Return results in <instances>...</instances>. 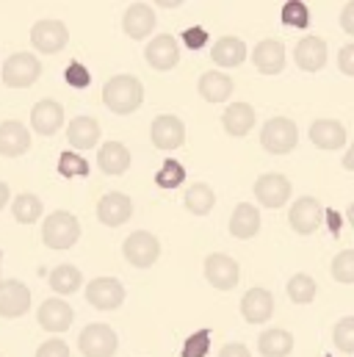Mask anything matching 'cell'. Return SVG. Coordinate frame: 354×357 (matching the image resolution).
Instances as JSON below:
<instances>
[{
    "label": "cell",
    "instance_id": "cell-1",
    "mask_svg": "<svg viewBox=\"0 0 354 357\" xmlns=\"http://www.w3.org/2000/svg\"><path fill=\"white\" fill-rule=\"evenodd\" d=\"M102 102H105L108 111H114L119 116H128V114H133V111L141 108V102H144V86L133 75H114L102 86Z\"/></svg>",
    "mask_w": 354,
    "mask_h": 357
},
{
    "label": "cell",
    "instance_id": "cell-2",
    "mask_svg": "<svg viewBox=\"0 0 354 357\" xmlns=\"http://www.w3.org/2000/svg\"><path fill=\"white\" fill-rule=\"evenodd\" d=\"M81 238V225L72 213L67 211H56L45 219V227H42V241L45 247L50 250H70L75 241Z\"/></svg>",
    "mask_w": 354,
    "mask_h": 357
},
{
    "label": "cell",
    "instance_id": "cell-3",
    "mask_svg": "<svg viewBox=\"0 0 354 357\" xmlns=\"http://www.w3.org/2000/svg\"><path fill=\"white\" fill-rule=\"evenodd\" d=\"M42 61L33 53H14L3 61V84L8 89H28L39 81Z\"/></svg>",
    "mask_w": 354,
    "mask_h": 357
},
{
    "label": "cell",
    "instance_id": "cell-4",
    "mask_svg": "<svg viewBox=\"0 0 354 357\" xmlns=\"http://www.w3.org/2000/svg\"><path fill=\"white\" fill-rule=\"evenodd\" d=\"M296 142H299V128H296V122L288 119V116H274V119H268L263 125V130H261V144H263L266 153H271V155H285V153H291V150L296 147Z\"/></svg>",
    "mask_w": 354,
    "mask_h": 357
},
{
    "label": "cell",
    "instance_id": "cell-5",
    "mask_svg": "<svg viewBox=\"0 0 354 357\" xmlns=\"http://www.w3.org/2000/svg\"><path fill=\"white\" fill-rule=\"evenodd\" d=\"M122 255L128 258V264L136 268H150L158 264L161 258V241L147 233V230H139V233H130L122 244Z\"/></svg>",
    "mask_w": 354,
    "mask_h": 357
},
{
    "label": "cell",
    "instance_id": "cell-6",
    "mask_svg": "<svg viewBox=\"0 0 354 357\" xmlns=\"http://www.w3.org/2000/svg\"><path fill=\"white\" fill-rule=\"evenodd\" d=\"M116 347L119 338L108 324H86L78 335V349L84 357H114Z\"/></svg>",
    "mask_w": 354,
    "mask_h": 357
},
{
    "label": "cell",
    "instance_id": "cell-7",
    "mask_svg": "<svg viewBox=\"0 0 354 357\" xmlns=\"http://www.w3.org/2000/svg\"><path fill=\"white\" fill-rule=\"evenodd\" d=\"M67 42H70V31L61 20H39L31 28V45L45 56H53V53L64 50Z\"/></svg>",
    "mask_w": 354,
    "mask_h": 357
},
{
    "label": "cell",
    "instance_id": "cell-8",
    "mask_svg": "<svg viewBox=\"0 0 354 357\" xmlns=\"http://www.w3.org/2000/svg\"><path fill=\"white\" fill-rule=\"evenodd\" d=\"M288 219H291V227H293L296 233L313 236V233L321 227V222H324V208H321V202H318L316 197H299V199L291 205Z\"/></svg>",
    "mask_w": 354,
    "mask_h": 357
},
{
    "label": "cell",
    "instance_id": "cell-9",
    "mask_svg": "<svg viewBox=\"0 0 354 357\" xmlns=\"http://www.w3.org/2000/svg\"><path fill=\"white\" fill-rule=\"evenodd\" d=\"M86 302L97 310H116L125 302V288L114 277H97L86 285Z\"/></svg>",
    "mask_w": 354,
    "mask_h": 357
},
{
    "label": "cell",
    "instance_id": "cell-10",
    "mask_svg": "<svg viewBox=\"0 0 354 357\" xmlns=\"http://www.w3.org/2000/svg\"><path fill=\"white\" fill-rule=\"evenodd\" d=\"M150 139L158 150H177V147L185 144V125L175 114H161V116L153 119Z\"/></svg>",
    "mask_w": 354,
    "mask_h": 357
},
{
    "label": "cell",
    "instance_id": "cell-11",
    "mask_svg": "<svg viewBox=\"0 0 354 357\" xmlns=\"http://www.w3.org/2000/svg\"><path fill=\"white\" fill-rule=\"evenodd\" d=\"M205 277L213 288L219 291H233L241 280V268L238 264L230 258V255H222V252H213L205 258Z\"/></svg>",
    "mask_w": 354,
    "mask_h": 357
},
{
    "label": "cell",
    "instance_id": "cell-12",
    "mask_svg": "<svg viewBox=\"0 0 354 357\" xmlns=\"http://www.w3.org/2000/svg\"><path fill=\"white\" fill-rule=\"evenodd\" d=\"M130 216H133V199L128 194L111 191V194H102L100 197V202H97V219L105 227H122Z\"/></svg>",
    "mask_w": 354,
    "mask_h": 357
},
{
    "label": "cell",
    "instance_id": "cell-13",
    "mask_svg": "<svg viewBox=\"0 0 354 357\" xmlns=\"http://www.w3.org/2000/svg\"><path fill=\"white\" fill-rule=\"evenodd\" d=\"M31 310V291L20 280H0V316L20 319Z\"/></svg>",
    "mask_w": 354,
    "mask_h": 357
},
{
    "label": "cell",
    "instance_id": "cell-14",
    "mask_svg": "<svg viewBox=\"0 0 354 357\" xmlns=\"http://www.w3.org/2000/svg\"><path fill=\"white\" fill-rule=\"evenodd\" d=\"M291 180L285 178V175H279V172H268V175H261V178L255 180V197H258V202L263 205V208H282L285 202H288V197H291Z\"/></svg>",
    "mask_w": 354,
    "mask_h": 357
},
{
    "label": "cell",
    "instance_id": "cell-15",
    "mask_svg": "<svg viewBox=\"0 0 354 357\" xmlns=\"http://www.w3.org/2000/svg\"><path fill=\"white\" fill-rule=\"evenodd\" d=\"M155 22H158V17H155V8L153 6H147V3H130L125 8V17H122V31L133 42H139V39H147L155 31Z\"/></svg>",
    "mask_w": 354,
    "mask_h": 357
},
{
    "label": "cell",
    "instance_id": "cell-16",
    "mask_svg": "<svg viewBox=\"0 0 354 357\" xmlns=\"http://www.w3.org/2000/svg\"><path fill=\"white\" fill-rule=\"evenodd\" d=\"M144 59H147V64H150L153 70H158V73H169L172 67H177V61H180L177 39L172 36V33H161V36H155V39L147 45Z\"/></svg>",
    "mask_w": 354,
    "mask_h": 357
},
{
    "label": "cell",
    "instance_id": "cell-17",
    "mask_svg": "<svg viewBox=\"0 0 354 357\" xmlns=\"http://www.w3.org/2000/svg\"><path fill=\"white\" fill-rule=\"evenodd\" d=\"M28 150H31V130L22 122H17V119L0 122V155L20 158Z\"/></svg>",
    "mask_w": 354,
    "mask_h": 357
},
{
    "label": "cell",
    "instance_id": "cell-18",
    "mask_svg": "<svg viewBox=\"0 0 354 357\" xmlns=\"http://www.w3.org/2000/svg\"><path fill=\"white\" fill-rule=\"evenodd\" d=\"M61 125H64V108H61V102H56V100H39L31 108V128L39 136H53V133L61 130Z\"/></svg>",
    "mask_w": 354,
    "mask_h": 357
},
{
    "label": "cell",
    "instance_id": "cell-19",
    "mask_svg": "<svg viewBox=\"0 0 354 357\" xmlns=\"http://www.w3.org/2000/svg\"><path fill=\"white\" fill-rule=\"evenodd\" d=\"M36 319H39L42 330H47V333H67L75 313L64 299H45L36 310Z\"/></svg>",
    "mask_w": 354,
    "mask_h": 357
},
{
    "label": "cell",
    "instance_id": "cell-20",
    "mask_svg": "<svg viewBox=\"0 0 354 357\" xmlns=\"http://www.w3.org/2000/svg\"><path fill=\"white\" fill-rule=\"evenodd\" d=\"M296 67L305 73H318L327 64V42L321 36H302L293 50Z\"/></svg>",
    "mask_w": 354,
    "mask_h": 357
},
{
    "label": "cell",
    "instance_id": "cell-21",
    "mask_svg": "<svg viewBox=\"0 0 354 357\" xmlns=\"http://www.w3.org/2000/svg\"><path fill=\"white\" fill-rule=\"evenodd\" d=\"M310 142L318 150H341L346 144V128L338 119H316L310 125Z\"/></svg>",
    "mask_w": 354,
    "mask_h": 357
},
{
    "label": "cell",
    "instance_id": "cell-22",
    "mask_svg": "<svg viewBox=\"0 0 354 357\" xmlns=\"http://www.w3.org/2000/svg\"><path fill=\"white\" fill-rule=\"evenodd\" d=\"M274 313V296L266 288H249L241 299V316L249 324H263Z\"/></svg>",
    "mask_w": 354,
    "mask_h": 357
},
{
    "label": "cell",
    "instance_id": "cell-23",
    "mask_svg": "<svg viewBox=\"0 0 354 357\" xmlns=\"http://www.w3.org/2000/svg\"><path fill=\"white\" fill-rule=\"evenodd\" d=\"M252 61L263 75H277L285 67V45L279 39H263L252 50Z\"/></svg>",
    "mask_w": 354,
    "mask_h": 357
},
{
    "label": "cell",
    "instance_id": "cell-24",
    "mask_svg": "<svg viewBox=\"0 0 354 357\" xmlns=\"http://www.w3.org/2000/svg\"><path fill=\"white\" fill-rule=\"evenodd\" d=\"M97 167L102 169V175H111V178H119L128 172L130 167V150L122 144V142H108L100 147L97 153Z\"/></svg>",
    "mask_w": 354,
    "mask_h": 357
},
{
    "label": "cell",
    "instance_id": "cell-25",
    "mask_svg": "<svg viewBox=\"0 0 354 357\" xmlns=\"http://www.w3.org/2000/svg\"><path fill=\"white\" fill-rule=\"evenodd\" d=\"M258 230H261V211H258L255 205H249V202L236 205V211H233V216H230V233H233L236 238L247 241V238L258 236Z\"/></svg>",
    "mask_w": 354,
    "mask_h": 357
},
{
    "label": "cell",
    "instance_id": "cell-26",
    "mask_svg": "<svg viewBox=\"0 0 354 357\" xmlns=\"http://www.w3.org/2000/svg\"><path fill=\"white\" fill-rule=\"evenodd\" d=\"M210 59H213V64L216 67H238V64H244V59H247V45H244V39H238V36H222L216 45H213V50H210Z\"/></svg>",
    "mask_w": 354,
    "mask_h": 357
},
{
    "label": "cell",
    "instance_id": "cell-27",
    "mask_svg": "<svg viewBox=\"0 0 354 357\" xmlns=\"http://www.w3.org/2000/svg\"><path fill=\"white\" fill-rule=\"evenodd\" d=\"M222 125L230 136H247L255 128V108L249 102H230L222 116Z\"/></svg>",
    "mask_w": 354,
    "mask_h": 357
},
{
    "label": "cell",
    "instance_id": "cell-28",
    "mask_svg": "<svg viewBox=\"0 0 354 357\" xmlns=\"http://www.w3.org/2000/svg\"><path fill=\"white\" fill-rule=\"evenodd\" d=\"M67 139L75 150H91L100 142V122L94 116H75L67 128Z\"/></svg>",
    "mask_w": 354,
    "mask_h": 357
},
{
    "label": "cell",
    "instance_id": "cell-29",
    "mask_svg": "<svg viewBox=\"0 0 354 357\" xmlns=\"http://www.w3.org/2000/svg\"><path fill=\"white\" fill-rule=\"evenodd\" d=\"M199 94L208 100V102H222L233 94V78L219 73V70H210V73H202L199 75V84H197Z\"/></svg>",
    "mask_w": 354,
    "mask_h": 357
},
{
    "label": "cell",
    "instance_id": "cell-30",
    "mask_svg": "<svg viewBox=\"0 0 354 357\" xmlns=\"http://www.w3.org/2000/svg\"><path fill=\"white\" fill-rule=\"evenodd\" d=\"M258 349L263 357H288L293 352V335L282 327H271V330L261 333Z\"/></svg>",
    "mask_w": 354,
    "mask_h": 357
},
{
    "label": "cell",
    "instance_id": "cell-31",
    "mask_svg": "<svg viewBox=\"0 0 354 357\" xmlns=\"http://www.w3.org/2000/svg\"><path fill=\"white\" fill-rule=\"evenodd\" d=\"M81 285H84V274H81V268L78 266L61 264V266H56L53 271H50V288H53L56 294H61V296L75 294Z\"/></svg>",
    "mask_w": 354,
    "mask_h": 357
},
{
    "label": "cell",
    "instance_id": "cell-32",
    "mask_svg": "<svg viewBox=\"0 0 354 357\" xmlns=\"http://www.w3.org/2000/svg\"><path fill=\"white\" fill-rule=\"evenodd\" d=\"M185 208L194 213V216H208L216 205V194L208 183H194L188 191H185Z\"/></svg>",
    "mask_w": 354,
    "mask_h": 357
},
{
    "label": "cell",
    "instance_id": "cell-33",
    "mask_svg": "<svg viewBox=\"0 0 354 357\" xmlns=\"http://www.w3.org/2000/svg\"><path fill=\"white\" fill-rule=\"evenodd\" d=\"M42 199L36 197V194H20V197H14V202H11V213H14V219L20 222V225H33V222H39L42 219Z\"/></svg>",
    "mask_w": 354,
    "mask_h": 357
},
{
    "label": "cell",
    "instance_id": "cell-34",
    "mask_svg": "<svg viewBox=\"0 0 354 357\" xmlns=\"http://www.w3.org/2000/svg\"><path fill=\"white\" fill-rule=\"evenodd\" d=\"M288 296H291L293 305H310L313 296H316V280L310 274H305V271L293 274L288 280Z\"/></svg>",
    "mask_w": 354,
    "mask_h": 357
},
{
    "label": "cell",
    "instance_id": "cell-35",
    "mask_svg": "<svg viewBox=\"0 0 354 357\" xmlns=\"http://www.w3.org/2000/svg\"><path fill=\"white\" fill-rule=\"evenodd\" d=\"M282 22L291 25V28H307L310 25V8L302 3V0H288L282 6Z\"/></svg>",
    "mask_w": 354,
    "mask_h": 357
},
{
    "label": "cell",
    "instance_id": "cell-36",
    "mask_svg": "<svg viewBox=\"0 0 354 357\" xmlns=\"http://www.w3.org/2000/svg\"><path fill=\"white\" fill-rule=\"evenodd\" d=\"M183 180H185V169H183V164H177L175 158H167L161 164V169L155 172V183L161 188H177Z\"/></svg>",
    "mask_w": 354,
    "mask_h": 357
},
{
    "label": "cell",
    "instance_id": "cell-37",
    "mask_svg": "<svg viewBox=\"0 0 354 357\" xmlns=\"http://www.w3.org/2000/svg\"><path fill=\"white\" fill-rule=\"evenodd\" d=\"M59 175H64V178H86L88 161L81 158L78 153H61V158H59Z\"/></svg>",
    "mask_w": 354,
    "mask_h": 357
},
{
    "label": "cell",
    "instance_id": "cell-38",
    "mask_svg": "<svg viewBox=\"0 0 354 357\" xmlns=\"http://www.w3.org/2000/svg\"><path fill=\"white\" fill-rule=\"evenodd\" d=\"M332 338H335V347H338L341 352L352 355L354 352V316H344V319L335 324Z\"/></svg>",
    "mask_w": 354,
    "mask_h": 357
},
{
    "label": "cell",
    "instance_id": "cell-39",
    "mask_svg": "<svg viewBox=\"0 0 354 357\" xmlns=\"http://www.w3.org/2000/svg\"><path fill=\"white\" fill-rule=\"evenodd\" d=\"M208 349H210V330H199V333L185 338V344L180 349V357H205Z\"/></svg>",
    "mask_w": 354,
    "mask_h": 357
},
{
    "label": "cell",
    "instance_id": "cell-40",
    "mask_svg": "<svg viewBox=\"0 0 354 357\" xmlns=\"http://www.w3.org/2000/svg\"><path fill=\"white\" fill-rule=\"evenodd\" d=\"M332 277L344 285H352L354 282V252L352 250H344L341 255H335L332 261Z\"/></svg>",
    "mask_w": 354,
    "mask_h": 357
},
{
    "label": "cell",
    "instance_id": "cell-41",
    "mask_svg": "<svg viewBox=\"0 0 354 357\" xmlns=\"http://www.w3.org/2000/svg\"><path fill=\"white\" fill-rule=\"evenodd\" d=\"M64 81H67L70 86H75V89H86L88 84H91V73H88L81 61H72V64H67V70H64Z\"/></svg>",
    "mask_w": 354,
    "mask_h": 357
},
{
    "label": "cell",
    "instance_id": "cell-42",
    "mask_svg": "<svg viewBox=\"0 0 354 357\" xmlns=\"http://www.w3.org/2000/svg\"><path fill=\"white\" fill-rule=\"evenodd\" d=\"M36 357H70V347L61 338H50L36 349Z\"/></svg>",
    "mask_w": 354,
    "mask_h": 357
},
{
    "label": "cell",
    "instance_id": "cell-43",
    "mask_svg": "<svg viewBox=\"0 0 354 357\" xmlns=\"http://www.w3.org/2000/svg\"><path fill=\"white\" fill-rule=\"evenodd\" d=\"M205 42H208V31H205V28L194 25V28H185V31H183V45H185V47L197 50V47H202Z\"/></svg>",
    "mask_w": 354,
    "mask_h": 357
},
{
    "label": "cell",
    "instance_id": "cell-44",
    "mask_svg": "<svg viewBox=\"0 0 354 357\" xmlns=\"http://www.w3.org/2000/svg\"><path fill=\"white\" fill-rule=\"evenodd\" d=\"M338 67H341L344 75H354V45L341 47V53H338Z\"/></svg>",
    "mask_w": 354,
    "mask_h": 357
},
{
    "label": "cell",
    "instance_id": "cell-45",
    "mask_svg": "<svg viewBox=\"0 0 354 357\" xmlns=\"http://www.w3.org/2000/svg\"><path fill=\"white\" fill-rule=\"evenodd\" d=\"M341 25L346 33H354V3H346L341 11Z\"/></svg>",
    "mask_w": 354,
    "mask_h": 357
},
{
    "label": "cell",
    "instance_id": "cell-46",
    "mask_svg": "<svg viewBox=\"0 0 354 357\" xmlns=\"http://www.w3.org/2000/svg\"><path fill=\"white\" fill-rule=\"evenodd\" d=\"M219 357H252V355H249V349L244 344H227Z\"/></svg>",
    "mask_w": 354,
    "mask_h": 357
},
{
    "label": "cell",
    "instance_id": "cell-47",
    "mask_svg": "<svg viewBox=\"0 0 354 357\" xmlns=\"http://www.w3.org/2000/svg\"><path fill=\"white\" fill-rule=\"evenodd\" d=\"M8 199H11V188H8V185L0 180V211L6 208V202H8Z\"/></svg>",
    "mask_w": 354,
    "mask_h": 357
},
{
    "label": "cell",
    "instance_id": "cell-48",
    "mask_svg": "<svg viewBox=\"0 0 354 357\" xmlns=\"http://www.w3.org/2000/svg\"><path fill=\"white\" fill-rule=\"evenodd\" d=\"M0 268H3V252H0Z\"/></svg>",
    "mask_w": 354,
    "mask_h": 357
},
{
    "label": "cell",
    "instance_id": "cell-49",
    "mask_svg": "<svg viewBox=\"0 0 354 357\" xmlns=\"http://www.w3.org/2000/svg\"><path fill=\"white\" fill-rule=\"evenodd\" d=\"M327 357H332V355H327Z\"/></svg>",
    "mask_w": 354,
    "mask_h": 357
}]
</instances>
